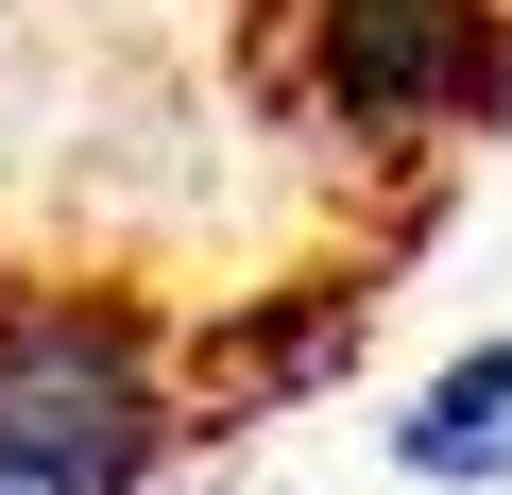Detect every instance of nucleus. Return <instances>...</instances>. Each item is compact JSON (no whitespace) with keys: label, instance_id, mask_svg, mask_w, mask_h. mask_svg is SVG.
I'll use <instances>...</instances> for the list:
<instances>
[{"label":"nucleus","instance_id":"4","mask_svg":"<svg viewBox=\"0 0 512 495\" xmlns=\"http://www.w3.org/2000/svg\"><path fill=\"white\" fill-rule=\"evenodd\" d=\"M205 495H256V478H205Z\"/></svg>","mask_w":512,"mask_h":495},{"label":"nucleus","instance_id":"2","mask_svg":"<svg viewBox=\"0 0 512 495\" xmlns=\"http://www.w3.org/2000/svg\"><path fill=\"white\" fill-rule=\"evenodd\" d=\"M171 427H188V393L137 308H86V291L0 308V495H137L171 461Z\"/></svg>","mask_w":512,"mask_h":495},{"label":"nucleus","instance_id":"3","mask_svg":"<svg viewBox=\"0 0 512 495\" xmlns=\"http://www.w3.org/2000/svg\"><path fill=\"white\" fill-rule=\"evenodd\" d=\"M393 478H427V495H495L512 478V342H461L393 410Z\"/></svg>","mask_w":512,"mask_h":495},{"label":"nucleus","instance_id":"1","mask_svg":"<svg viewBox=\"0 0 512 495\" xmlns=\"http://www.w3.org/2000/svg\"><path fill=\"white\" fill-rule=\"evenodd\" d=\"M274 86L342 154H461L512 103V0H291Z\"/></svg>","mask_w":512,"mask_h":495}]
</instances>
